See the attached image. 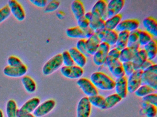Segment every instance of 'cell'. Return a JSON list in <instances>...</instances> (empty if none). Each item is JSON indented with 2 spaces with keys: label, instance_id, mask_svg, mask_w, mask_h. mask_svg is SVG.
Segmentation results:
<instances>
[{
  "label": "cell",
  "instance_id": "7bdbcfd3",
  "mask_svg": "<svg viewBox=\"0 0 157 117\" xmlns=\"http://www.w3.org/2000/svg\"><path fill=\"white\" fill-rule=\"evenodd\" d=\"M60 5V2L57 1H51L46 6L44 11L46 12H51L56 10Z\"/></svg>",
  "mask_w": 157,
  "mask_h": 117
},
{
  "label": "cell",
  "instance_id": "f6af8a7d",
  "mask_svg": "<svg viewBox=\"0 0 157 117\" xmlns=\"http://www.w3.org/2000/svg\"><path fill=\"white\" fill-rule=\"evenodd\" d=\"M78 27L82 29H85L90 26V21L85 18L84 16L77 20Z\"/></svg>",
  "mask_w": 157,
  "mask_h": 117
},
{
  "label": "cell",
  "instance_id": "f1b7e54d",
  "mask_svg": "<svg viewBox=\"0 0 157 117\" xmlns=\"http://www.w3.org/2000/svg\"><path fill=\"white\" fill-rule=\"evenodd\" d=\"M21 81L25 89L27 92L33 93L36 91V83L31 77L27 76H23Z\"/></svg>",
  "mask_w": 157,
  "mask_h": 117
},
{
  "label": "cell",
  "instance_id": "83f0119b",
  "mask_svg": "<svg viewBox=\"0 0 157 117\" xmlns=\"http://www.w3.org/2000/svg\"><path fill=\"white\" fill-rule=\"evenodd\" d=\"M122 16L120 14L108 18L105 22V28L107 30H115L122 21Z\"/></svg>",
  "mask_w": 157,
  "mask_h": 117
},
{
  "label": "cell",
  "instance_id": "ba28073f",
  "mask_svg": "<svg viewBox=\"0 0 157 117\" xmlns=\"http://www.w3.org/2000/svg\"><path fill=\"white\" fill-rule=\"evenodd\" d=\"M142 71L140 69L135 70L132 74L128 76L127 79L128 92L134 93L141 85V77Z\"/></svg>",
  "mask_w": 157,
  "mask_h": 117
},
{
  "label": "cell",
  "instance_id": "60d3db41",
  "mask_svg": "<svg viewBox=\"0 0 157 117\" xmlns=\"http://www.w3.org/2000/svg\"><path fill=\"white\" fill-rule=\"evenodd\" d=\"M122 66L125 75H126L128 76L132 74L135 70L132 61L122 63Z\"/></svg>",
  "mask_w": 157,
  "mask_h": 117
},
{
  "label": "cell",
  "instance_id": "816d5d0a",
  "mask_svg": "<svg viewBox=\"0 0 157 117\" xmlns=\"http://www.w3.org/2000/svg\"><path fill=\"white\" fill-rule=\"evenodd\" d=\"M84 17L86 18L87 20L90 21L92 19L93 17V15L91 12H87L85 13V14H84Z\"/></svg>",
  "mask_w": 157,
  "mask_h": 117
},
{
  "label": "cell",
  "instance_id": "f907efd6",
  "mask_svg": "<svg viewBox=\"0 0 157 117\" xmlns=\"http://www.w3.org/2000/svg\"><path fill=\"white\" fill-rule=\"evenodd\" d=\"M17 117H35L33 114L32 113H23L19 112L18 110L17 112Z\"/></svg>",
  "mask_w": 157,
  "mask_h": 117
},
{
  "label": "cell",
  "instance_id": "7a4b0ae2",
  "mask_svg": "<svg viewBox=\"0 0 157 117\" xmlns=\"http://www.w3.org/2000/svg\"><path fill=\"white\" fill-rule=\"evenodd\" d=\"M141 85H146L157 90V65L154 64L142 72Z\"/></svg>",
  "mask_w": 157,
  "mask_h": 117
},
{
  "label": "cell",
  "instance_id": "bcb514c9",
  "mask_svg": "<svg viewBox=\"0 0 157 117\" xmlns=\"http://www.w3.org/2000/svg\"><path fill=\"white\" fill-rule=\"evenodd\" d=\"M120 52V51L118 50L117 48H114L110 49L107 56L111 58H114V59H119Z\"/></svg>",
  "mask_w": 157,
  "mask_h": 117
},
{
  "label": "cell",
  "instance_id": "52a82bcc",
  "mask_svg": "<svg viewBox=\"0 0 157 117\" xmlns=\"http://www.w3.org/2000/svg\"><path fill=\"white\" fill-rule=\"evenodd\" d=\"M77 84L88 98L99 94L98 89L89 79L80 78L77 80Z\"/></svg>",
  "mask_w": 157,
  "mask_h": 117
},
{
  "label": "cell",
  "instance_id": "681fc988",
  "mask_svg": "<svg viewBox=\"0 0 157 117\" xmlns=\"http://www.w3.org/2000/svg\"><path fill=\"white\" fill-rule=\"evenodd\" d=\"M153 64H154L153 61H150V60L147 59V60H146V61L144 62V63L142 64L140 69L142 70V71H144L145 69H147L150 67L151 66H152Z\"/></svg>",
  "mask_w": 157,
  "mask_h": 117
},
{
  "label": "cell",
  "instance_id": "d6a6232c",
  "mask_svg": "<svg viewBox=\"0 0 157 117\" xmlns=\"http://www.w3.org/2000/svg\"><path fill=\"white\" fill-rule=\"evenodd\" d=\"M156 91L155 90L147 85H141L134 93L137 97L142 98L148 94L154 93Z\"/></svg>",
  "mask_w": 157,
  "mask_h": 117
},
{
  "label": "cell",
  "instance_id": "3957f363",
  "mask_svg": "<svg viewBox=\"0 0 157 117\" xmlns=\"http://www.w3.org/2000/svg\"><path fill=\"white\" fill-rule=\"evenodd\" d=\"M62 65L61 54H57L51 58L44 65L42 72L45 76H49L60 68Z\"/></svg>",
  "mask_w": 157,
  "mask_h": 117
},
{
  "label": "cell",
  "instance_id": "74e56055",
  "mask_svg": "<svg viewBox=\"0 0 157 117\" xmlns=\"http://www.w3.org/2000/svg\"><path fill=\"white\" fill-rule=\"evenodd\" d=\"M76 48L81 53H82L85 56H90V55L88 54L86 49V39H81L78 40L76 44Z\"/></svg>",
  "mask_w": 157,
  "mask_h": 117
},
{
  "label": "cell",
  "instance_id": "603a6c76",
  "mask_svg": "<svg viewBox=\"0 0 157 117\" xmlns=\"http://www.w3.org/2000/svg\"><path fill=\"white\" fill-rule=\"evenodd\" d=\"M71 10L77 20L84 16L85 13L84 5L81 1L75 0L71 3Z\"/></svg>",
  "mask_w": 157,
  "mask_h": 117
},
{
  "label": "cell",
  "instance_id": "30bf717a",
  "mask_svg": "<svg viewBox=\"0 0 157 117\" xmlns=\"http://www.w3.org/2000/svg\"><path fill=\"white\" fill-rule=\"evenodd\" d=\"M91 106L89 98L84 97L78 102L77 108V117H90L91 112Z\"/></svg>",
  "mask_w": 157,
  "mask_h": 117
},
{
  "label": "cell",
  "instance_id": "ee69618b",
  "mask_svg": "<svg viewBox=\"0 0 157 117\" xmlns=\"http://www.w3.org/2000/svg\"><path fill=\"white\" fill-rule=\"evenodd\" d=\"M8 65L11 67H17L22 65L23 63L20 58L15 56H10L7 60Z\"/></svg>",
  "mask_w": 157,
  "mask_h": 117
},
{
  "label": "cell",
  "instance_id": "4dcf8cb0",
  "mask_svg": "<svg viewBox=\"0 0 157 117\" xmlns=\"http://www.w3.org/2000/svg\"><path fill=\"white\" fill-rule=\"evenodd\" d=\"M66 34L69 37L71 38L85 39L83 30L78 26L68 28L66 30Z\"/></svg>",
  "mask_w": 157,
  "mask_h": 117
},
{
  "label": "cell",
  "instance_id": "7dc6e473",
  "mask_svg": "<svg viewBox=\"0 0 157 117\" xmlns=\"http://www.w3.org/2000/svg\"><path fill=\"white\" fill-rule=\"evenodd\" d=\"M30 2L36 6L42 8L46 7L48 4V1L46 0H30Z\"/></svg>",
  "mask_w": 157,
  "mask_h": 117
},
{
  "label": "cell",
  "instance_id": "f546056e",
  "mask_svg": "<svg viewBox=\"0 0 157 117\" xmlns=\"http://www.w3.org/2000/svg\"><path fill=\"white\" fill-rule=\"evenodd\" d=\"M142 113L147 117H155L157 113V107L142 101L141 103Z\"/></svg>",
  "mask_w": 157,
  "mask_h": 117
},
{
  "label": "cell",
  "instance_id": "8992f818",
  "mask_svg": "<svg viewBox=\"0 0 157 117\" xmlns=\"http://www.w3.org/2000/svg\"><path fill=\"white\" fill-rule=\"evenodd\" d=\"M110 50V46L109 45L101 42L97 51L93 55V60L94 64L97 66L104 65Z\"/></svg>",
  "mask_w": 157,
  "mask_h": 117
},
{
  "label": "cell",
  "instance_id": "484cf974",
  "mask_svg": "<svg viewBox=\"0 0 157 117\" xmlns=\"http://www.w3.org/2000/svg\"><path fill=\"white\" fill-rule=\"evenodd\" d=\"M122 100V98L116 93L109 95L105 98L103 110L112 108L119 103Z\"/></svg>",
  "mask_w": 157,
  "mask_h": 117
},
{
  "label": "cell",
  "instance_id": "5b68a950",
  "mask_svg": "<svg viewBox=\"0 0 157 117\" xmlns=\"http://www.w3.org/2000/svg\"><path fill=\"white\" fill-rule=\"evenodd\" d=\"M108 68L109 71L116 78L124 76L125 74L122 66V63L118 59H114L107 56L104 64Z\"/></svg>",
  "mask_w": 157,
  "mask_h": 117
},
{
  "label": "cell",
  "instance_id": "1f68e13d",
  "mask_svg": "<svg viewBox=\"0 0 157 117\" xmlns=\"http://www.w3.org/2000/svg\"><path fill=\"white\" fill-rule=\"evenodd\" d=\"M18 110L16 101L13 100H10L6 105V113L8 117H17Z\"/></svg>",
  "mask_w": 157,
  "mask_h": 117
},
{
  "label": "cell",
  "instance_id": "f35d334b",
  "mask_svg": "<svg viewBox=\"0 0 157 117\" xmlns=\"http://www.w3.org/2000/svg\"><path fill=\"white\" fill-rule=\"evenodd\" d=\"M146 53L157 52V42L155 39H152L150 42L144 46Z\"/></svg>",
  "mask_w": 157,
  "mask_h": 117
},
{
  "label": "cell",
  "instance_id": "8fae6325",
  "mask_svg": "<svg viewBox=\"0 0 157 117\" xmlns=\"http://www.w3.org/2000/svg\"><path fill=\"white\" fill-rule=\"evenodd\" d=\"M124 0H111L107 3L106 7L107 19L119 14L124 6Z\"/></svg>",
  "mask_w": 157,
  "mask_h": 117
},
{
  "label": "cell",
  "instance_id": "7402d4cb",
  "mask_svg": "<svg viewBox=\"0 0 157 117\" xmlns=\"http://www.w3.org/2000/svg\"><path fill=\"white\" fill-rule=\"evenodd\" d=\"M140 49H136L127 47L120 51L118 59L121 63L132 61L135 55Z\"/></svg>",
  "mask_w": 157,
  "mask_h": 117
},
{
  "label": "cell",
  "instance_id": "2e32d148",
  "mask_svg": "<svg viewBox=\"0 0 157 117\" xmlns=\"http://www.w3.org/2000/svg\"><path fill=\"white\" fill-rule=\"evenodd\" d=\"M8 5L11 12L17 20L22 21L25 19V12L20 3L15 0H10L8 2Z\"/></svg>",
  "mask_w": 157,
  "mask_h": 117
},
{
  "label": "cell",
  "instance_id": "f5cc1de1",
  "mask_svg": "<svg viewBox=\"0 0 157 117\" xmlns=\"http://www.w3.org/2000/svg\"><path fill=\"white\" fill-rule=\"evenodd\" d=\"M0 117H4L3 112L1 109H0Z\"/></svg>",
  "mask_w": 157,
  "mask_h": 117
},
{
  "label": "cell",
  "instance_id": "c3c4849f",
  "mask_svg": "<svg viewBox=\"0 0 157 117\" xmlns=\"http://www.w3.org/2000/svg\"><path fill=\"white\" fill-rule=\"evenodd\" d=\"M82 30H83V33H84L85 38H86V39H88L89 37L92 36L95 34V32L92 28H91L90 27L85 28V29H82Z\"/></svg>",
  "mask_w": 157,
  "mask_h": 117
},
{
  "label": "cell",
  "instance_id": "44dd1931",
  "mask_svg": "<svg viewBox=\"0 0 157 117\" xmlns=\"http://www.w3.org/2000/svg\"><path fill=\"white\" fill-rule=\"evenodd\" d=\"M142 23L146 32L152 37H157V21L155 18L151 16L146 17L143 20Z\"/></svg>",
  "mask_w": 157,
  "mask_h": 117
},
{
  "label": "cell",
  "instance_id": "ab89813d",
  "mask_svg": "<svg viewBox=\"0 0 157 117\" xmlns=\"http://www.w3.org/2000/svg\"><path fill=\"white\" fill-rule=\"evenodd\" d=\"M10 10L9 5H5L0 9V23L7 19L10 16Z\"/></svg>",
  "mask_w": 157,
  "mask_h": 117
},
{
  "label": "cell",
  "instance_id": "836d02e7",
  "mask_svg": "<svg viewBox=\"0 0 157 117\" xmlns=\"http://www.w3.org/2000/svg\"><path fill=\"white\" fill-rule=\"evenodd\" d=\"M88 98L91 105L98 108L103 110L105 101V98L103 97L97 95Z\"/></svg>",
  "mask_w": 157,
  "mask_h": 117
},
{
  "label": "cell",
  "instance_id": "5bb4252c",
  "mask_svg": "<svg viewBox=\"0 0 157 117\" xmlns=\"http://www.w3.org/2000/svg\"><path fill=\"white\" fill-rule=\"evenodd\" d=\"M140 22L136 19H126L121 21L116 28L117 32H131L138 29Z\"/></svg>",
  "mask_w": 157,
  "mask_h": 117
},
{
  "label": "cell",
  "instance_id": "4316f807",
  "mask_svg": "<svg viewBox=\"0 0 157 117\" xmlns=\"http://www.w3.org/2000/svg\"><path fill=\"white\" fill-rule=\"evenodd\" d=\"M140 31V29L138 28L135 31L129 32L128 37V43L127 46V47L140 49V45L138 43V38Z\"/></svg>",
  "mask_w": 157,
  "mask_h": 117
},
{
  "label": "cell",
  "instance_id": "8d00e7d4",
  "mask_svg": "<svg viewBox=\"0 0 157 117\" xmlns=\"http://www.w3.org/2000/svg\"><path fill=\"white\" fill-rule=\"evenodd\" d=\"M62 56V61L63 64L66 66H71L75 65L72 58L70 54L69 53L68 51H64L61 54Z\"/></svg>",
  "mask_w": 157,
  "mask_h": 117
},
{
  "label": "cell",
  "instance_id": "cb8c5ba5",
  "mask_svg": "<svg viewBox=\"0 0 157 117\" xmlns=\"http://www.w3.org/2000/svg\"><path fill=\"white\" fill-rule=\"evenodd\" d=\"M147 59V58L146 51L144 49H140L135 55L132 61L135 70L140 69L142 64Z\"/></svg>",
  "mask_w": 157,
  "mask_h": 117
},
{
  "label": "cell",
  "instance_id": "e575fe53",
  "mask_svg": "<svg viewBox=\"0 0 157 117\" xmlns=\"http://www.w3.org/2000/svg\"><path fill=\"white\" fill-rule=\"evenodd\" d=\"M105 21L100 17H96L93 15L92 19L90 21V27L94 31L105 27Z\"/></svg>",
  "mask_w": 157,
  "mask_h": 117
},
{
  "label": "cell",
  "instance_id": "e0dca14e",
  "mask_svg": "<svg viewBox=\"0 0 157 117\" xmlns=\"http://www.w3.org/2000/svg\"><path fill=\"white\" fill-rule=\"evenodd\" d=\"M116 94L123 99L126 98L128 94L127 78L124 76L116 79L115 81Z\"/></svg>",
  "mask_w": 157,
  "mask_h": 117
},
{
  "label": "cell",
  "instance_id": "b9f144b4",
  "mask_svg": "<svg viewBox=\"0 0 157 117\" xmlns=\"http://www.w3.org/2000/svg\"><path fill=\"white\" fill-rule=\"evenodd\" d=\"M142 101L157 107V95L156 93H152L148 94L142 98Z\"/></svg>",
  "mask_w": 157,
  "mask_h": 117
},
{
  "label": "cell",
  "instance_id": "6da1fadb",
  "mask_svg": "<svg viewBox=\"0 0 157 117\" xmlns=\"http://www.w3.org/2000/svg\"><path fill=\"white\" fill-rule=\"evenodd\" d=\"M90 80L97 89L111 90L114 89V80L103 72H94L91 75Z\"/></svg>",
  "mask_w": 157,
  "mask_h": 117
},
{
  "label": "cell",
  "instance_id": "9c48e42d",
  "mask_svg": "<svg viewBox=\"0 0 157 117\" xmlns=\"http://www.w3.org/2000/svg\"><path fill=\"white\" fill-rule=\"evenodd\" d=\"M60 72L65 77L71 79H77L82 76L84 71L82 68L74 65L71 66H62L60 69Z\"/></svg>",
  "mask_w": 157,
  "mask_h": 117
},
{
  "label": "cell",
  "instance_id": "7c38bea8",
  "mask_svg": "<svg viewBox=\"0 0 157 117\" xmlns=\"http://www.w3.org/2000/svg\"><path fill=\"white\" fill-rule=\"evenodd\" d=\"M56 102L54 100L49 99L44 101L36 109L33 115L35 117H42L49 113L55 108Z\"/></svg>",
  "mask_w": 157,
  "mask_h": 117
},
{
  "label": "cell",
  "instance_id": "d590c367",
  "mask_svg": "<svg viewBox=\"0 0 157 117\" xmlns=\"http://www.w3.org/2000/svg\"><path fill=\"white\" fill-rule=\"evenodd\" d=\"M153 39V37L146 31L140 30L139 34L138 43L140 45L144 46Z\"/></svg>",
  "mask_w": 157,
  "mask_h": 117
},
{
  "label": "cell",
  "instance_id": "d4e9b609",
  "mask_svg": "<svg viewBox=\"0 0 157 117\" xmlns=\"http://www.w3.org/2000/svg\"><path fill=\"white\" fill-rule=\"evenodd\" d=\"M129 32L126 31L119 32L117 35V40L115 45V48L119 51L124 49L127 46Z\"/></svg>",
  "mask_w": 157,
  "mask_h": 117
},
{
  "label": "cell",
  "instance_id": "277c9868",
  "mask_svg": "<svg viewBox=\"0 0 157 117\" xmlns=\"http://www.w3.org/2000/svg\"><path fill=\"white\" fill-rule=\"evenodd\" d=\"M101 42L106 43L111 46H115L117 40L118 33L115 30H109L105 27L95 31Z\"/></svg>",
  "mask_w": 157,
  "mask_h": 117
},
{
  "label": "cell",
  "instance_id": "ffe728a7",
  "mask_svg": "<svg viewBox=\"0 0 157 117\" xmlns=\"http://www.w3.org/2000/svg\"><path fill=\"white\" fill-rule=\"evenodd\" d=\"M101 43L96 34L86 39V49L87 53L90 55H93L96 52Z\"/></svg>",
  "mask_w": 157,
  "mask_h": 117
},
{
  "label": "cell",
  "instance_id": "4fadbf2b",
  "mask_svg": "<svg viewBox=\"0 0 157 117\" xmlns=\"http://www.w3.org/2000/svg\"><path fill=\"white\" fill-rule=\"evenodd\" d=\"M27 67L23 64L17 67L7 66L3 69V73L5 76L10 77L18 78L23 76L27 72Z\"/></svg>",
  "mask_w": 157,
  "mask_h": 117
},
{
  "label": "cell",
  "instance_id": "d6986e66",
  "mask_svg": "<svg viewBox=\"0 0 157 117\" xmlns=\"http://www.w3.org/2000/svg\"><path fill=\"white\" fill-rule=\"evenodd\" d=\"M40 103V100L39 98L36 97L32 98L25 102L18 111L21 113H32L39 106Z\"/></svg>",
  "mask_w": 157,
  "mask_h": 117
},
{
  "label": "cell",
  "instance_id": "ac0fdd59",
  "mask_svg": "<svg viewBox=\"0 0 157 117\" xmlns=\"http://www.w3.org/2000/svg\"><path fill=\"white\" fill-rule=\"evenodd\" d=\"M75 65L83 68L87 63V57L81 53L75 47L70 48L68 51Z\"/></svg>",
  "mask_w": 157,
  "mask_h": 117
},
{
  "label": "cell",
  "instance_id": "9a60e30c",
  "mask_svg": "<svg viewBox=\"0 0 157 117\" xmlns=\"http://www.w3.org/2000/svg\"><path fill=\"white\" fill-rule=\"evenodd\" d=\"M107 2L105 0L97 1L92 7L90 12L94 16L100 17L105 21L106 17V7Z\"/></svg>",
  "mask_w": 157,
  "mask_h": 117
}]
</instances>
